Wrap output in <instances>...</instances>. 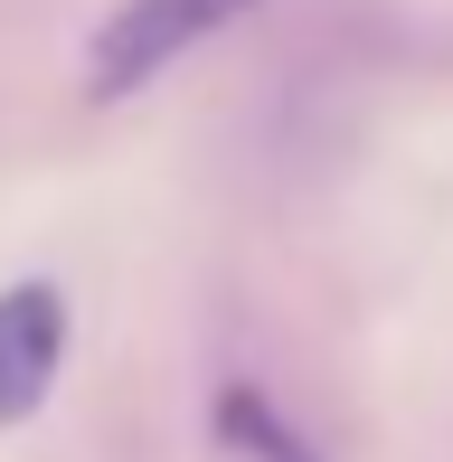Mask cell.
<instances>
[{
	"label": "cell",
	"instance_id": "obj_1",
	"mask_svg": "<svg viewBox=\"0 0 453 462\" xmlns=\"http://www.w3.org/2000/svg\"><path fill=\"white\" fill-rule=\"evenodd\" d=\"M245 10H264V0H123L105 29H95V48H86V95L95 104L142 95L161 67H180L199 38L236 29Z\"/></svg>",
	"mask_w": 453,
	"mask_h": 462
},
{
	"label": "cell",
	"instance_id": "obj_2",
	"mask_svg": "<svg viewBox=\"0 0 453 462\" xmlns=\"http://www.w3.org/2000/svg\"><path fill=\"white\" fill-rule=\"evenodd\" d=\"M67 292L57 283H10L0 292V434L29 425L48 406L57 368H67Z\"/></svg>",
	"mask_w": 453,
	"mask_h": 462
},
{
	"label": "cell",
	"instance_id": "obj_3",
	"mask_svg": "<svg viewBox=\"0 0 453 462\" xmlns=\"http://www.w3.org/2000/svg\"><path fill=\"white\" fill-rule=\"evenodd\" d=\"M283 462H312V453H283Z\"/></svg>",
	"mask_w": 453,
	"mask_h": 462
}]
</instances>
